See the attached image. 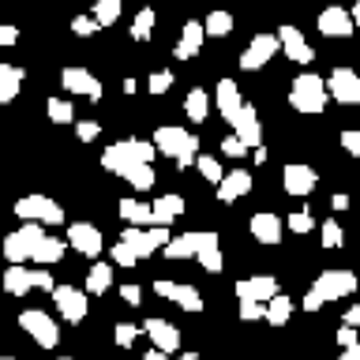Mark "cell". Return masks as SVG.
<instances>
[{
  "mask_svg": "<svg viewBox=\"0 0 360 360\" xmlns=\"http://www.w3.org/2000/svg\"><path fill=\"white\" fill-rule=\"evenodd\" d=\"M154 154H158L154 139H120L109 150H101V169L117 173V176H128L139 165H154Z\"/></svg>",
  "mask_w": 360,
  "mask_h": 360,
  "instance_id": "obj_1",
  "label": "cell"
},
{
  "mask_svg": "<svg viewBox=\"0 0 360 360\" xmlns=\"http://www.w3.org/2000/svg\"><path fill=\"white\" fill-rule=\"evenodd\" d=\"M353 289H356V274H353V270H323V274L311 281V289L304 292V311H319L323 304L342 300Z\"/></svg>",
  "mask_w": 360,
  "mask_h": 360,
  "instance_id": "obj_2",
  "label": "cell"
},
{
  "mask_svg": "<svg viewBox=\"0 0 360 360\" xmlns=\"http://www.w3.org/2000/svg\"><path fill=\"white\" fill-rule=\"evenodd\" d=\"M154 146H158V154L173 158L176 169H191L199 158V139L191 131L176 128V124H162V128L154 131Z\"/></svg>",
  "mask_w": 360,
  "mask_h": 360,
  "instance_id": "obj_3",
  "label": "cell"
},
{
  "mask_svg": "<svg viewBox=\"0 0 360 360\" xmlns=\"http://www.w3.org/2000/svg\"><path fill=\"white\" fill-rule=\"evenodd\" d=\"M326 79H319L315 72H304L292 79V86H289V105L304 112V117H315V112H323L326 109Z\"/></svg>",
  "mask_w": 360,
  "mask_h": 360,
  "instance_id": "obj_4",
  "label": "cell"
},
{
  "mask_svg": "<svg viewBox=\"0 0 360 360\" xmlns=\"http://www.w3.org/2000/svg\"><path fill=\"white\" fill-rule=\"evenodd\" d=\"M30 289L53 292V289H56V281H53L49 270H27L22 263H15V266H8V270H4V292H8V297H27Z\"/></svg>",
  "mask_w": 360,
  "mask_h": 360,
  "instance_id": "obj_5",
  "label": "cell"
},
{
  "mask_svg": "<svg viewBox=\"0 0 360 360\" xmlns=\"http://www.w3.org/2000/svg\"><path fill=\"white\" fill-rule=\"evenodd\" d=\"M41 236H45V233H41V221H27L22 229L8 233V236H4V259H8V266L34 259V248L41 244Z\"/></svg>",
  "mask_w": 360,
  "mask_h": 360,
  "instance_id": "obj_6",
  "label": "cell"
},
{
  "mask_svg": "<svg viewBox=\"0 0 360 360\" xmlns=\"http://www.w3.org/2000/svg\"><path fill=\"white\" fill-rule=\"evenodd\" d=\"M15 214L22 221H41V225H60L64 221V207L49 195H22L15 202Z\"/></svg>",
  "mask_w": 360,
  "mask_h": 360,
  "instance_id": "obj_7",
  "label": "cell"
},
{
  "mask_svg": "<svg viewBox=\"0 0 360 360\" xmlns=\"http://www.w3.org/2000/svg\"><path fill=\"white\" fill-rule=\"evenodd\" d=\"M53 304H56V311H60L64 323H83L86 311H90V292L75 289V285H56L53 289Z\"/></svg>",
  "mask_w": 360,
  "mask_h": 360,
  "instance_id": "obj_8",
  "label": "cell"
},
{
  "mask_svg": "<svg viewBox=\"0 0 360 360\" xmlns=\"http://www.w3.org/2000/svg\"><path fill=\"white\" fill-rule=\"evenodd\" d=\"M278 53H281L278 34H255V38L248 41V49L240 53V72H259V68H266Z\"/></svg>",
  "mask_w": 360,
  "mask_h": 360,
  "instance_id": "obj_9",
  "label": "cell"
},
{
  "mask_svg": "<svg viewBox=\"0 0 360 360\" xmlns=\"http://www.w3.org/2000/svg\"><path fill=\"white\" fill-rule=\"evenodd\" d=\"M19 326H22V330H27L41 349H56V342H60V326L53 323V315H45V311H38V308L22 311V315H19Z\"/></svg>",
  "mask_w": 360,
  "mask_h": 360,
  "instance_id": "obj_10",
  "label": "cell"
},
{
  "mask_svg": "<svg viewBox=\"0 0 360 360\" xmlns=\"http://www.w3.org/2000/svg\"><path fill=\"white\" fill-rule=\"evenodd\" d=\"M326 90L338 105H360V75L353 68H334L330 79H326Z\"/></svg>",
  "mask_w": 360,
  "mask_h": 360,
  "instance_id": "obj_11",
  "label": "cell"
},
{
  "mask_svg": "<svg viewBox=\"0 0 360 360\" xmlns=\"http://www.w3.org/2000/svg\"><path fill=\"white\" fill-rule=\"evenodd\" d=\"M281 188L289 191V195H311L315 188H319V173H315L311 165L304 162H289L285 169H281Z\"/></svg>",
  "mask_w": 360,
  "mask_h": 360,
  "instance_id": "obj_12",
  "label": "cell"
},
{
  "mask_svg": "<svg viewBox=\"0 0 360 360\" xmlns=\"http://www.w3.org/2000/svg\"><path fill=\"white\" fill-rule=\"evenodd\" d=\"M278 278L270 274H252V278H240L236 281V300H259V304H270L278 297Z\"/></svg>",
  "mask_w": 360,
  "mask_h": 360,
  "instance_id": "obj_13",
  "label": "cell"
},
{
  "mask_svg": "<svg viewBox=\"0 0 360 360\" xmlns=\"http://www.w3.org/2000/svg\"><path fill=\"white\" fill-rule=\"evenodd\" d=\"M278 41H281V53L289 56V60H297L300 68H308L311 60H315V49L308 45V38H304V34L297 30V27H278Z\"/></svg>",
  "mask_w": 360,
  "mask_h": 360,
  "instance_id": "obj_14",
  "label": "cell"
},
{
  "mask_svg": "<svg viewBox=\"0 0 360 360\" xmlns=\"http://www.w3.org/2000/svg\"><path fill=\"white\" fill-rule=\"evenodd\" d=\"M60 86L72 90V94H83L90 101H101V79L90 75L86 68H64V72H60Z\"/></svg>",
  "mask_w": 360,
  "mask_h": 360,
  "instance_id": "obj_15",
  "label": "cell"
},
{
  "mask_svg": "<svg viewBox=\"0 0 360 360\" xmlns=\"http://www.w3.org/2000/svg\"><path fill=\"white\" fill-rule=\"evenodd\" d=\"M353 30H356L353 11H345V8H338V4L319 11V34H323V38H349Z\"/></svg>",
  "mask_w": 360,
  "mask_h": 360,
  "instance_id": "obj_16",
  "label": "cell"
},
{
  "mask_svg": "<svg viewBox=\"0 0 360 360\" xmlns=\"http://www.w3.org/2000/svg\"><path fill=\"white\" fill-rule=\"evenodd\" d=\"M214 105H218V117L225 124H233L236 117H240V109L248 105V101L240 98V86H236L233 79H221L218 90H214Z\"/></svg>",
  "mask_w": 360,
  "mask_h": 360,
  "instance_id": "obj_17",
  "label": "cell"
},
{
  "mask_svg": "<svg viewBox=\"0 0 360 360\" xmlns=\"http://www.w3.org/2000/svg\"><path fill=\"white\" fill-rule=\"evenodd\" d=\"M154 292H158V297H165V300H173L176 308H184V311H202V297H199V289H195V285H176V281H154Z\"/></svg>",
  "mask_w": 360,
  "mask_h": 360,
  "instance_id": "obj_18",
  "label": "cell"
},
{
  "mask_svg": "<svg viewBox=\"0 0 360 360\" xmlns=\"http://www.w3.org/2000/svg\"><path fill=\"white\" fill-rule=\"evenodd\" d=\"M248 229H252V236L259 244H281V233H285V225H281V218L274 210H259V214H252V221H248Z\"/></svg>",
  "mask_w": 360,
  "mask_h": 360,
  "instance_id": "obj_19",
  "label": "cell"
},
{
  "mask_svg": "<svg viewBox=\"0 0 360 360\" xmlns=\"http://www.w3.org/2000/svg\"><path fill=\"white\" fill-rule=\"evenodd\" d=\"M68 244H72L79 255H86V259L101 255V233H98L90 221H75V225H68Z\"/></svg>",
  "mask_w": 360,
  "mask_h": 360,
  "instance_id": "obj_20",
  "label": "cell"
},
{
  "mask_svg": "<svg viewBox=\"0 0 360 360\" xmlns=\"http://www.w3.org/2000/svg\"><path fill=\"white\" fill-rule=\"evenodd\" d=\"M202 41H207V27H202L199 19H188L184 30H180V38H176V45H173V56L176 60H191V56H199Z\"/></svg>",
  "mask_w": 360,
  "mask_h": 360,
  "instance_id": "obj_21",
  "label": "cell"
},
{
  "mask_svg": "<svg viewBox=\"0 0 360 360\" xmlns=\"http://www.w3.org/2000/svg\"><path fill=\"white\" fill-rule=\"evenodd\" d=\"M143 334L150 338V345L162 349V353H176V349H180V330L169 319H146Z\"/></svg>",
  "mask_w": 360,
  "mask_h": 360,
  "instance_id": "obj_22",
  "label": "cell"
},
{
  "mask_svg": "<svg viewBox=\"0 0 360 360\" xmlns=\"http://www.w3.org/2000/svg\"><path fill=\"white\" fill-rule=\"evenodd\" d=\"M233 135L248 146V150H255V146L263 143V124H259L255 105H244V109H240V117L233 120Z\"/></svg>",
  "mask_w": 360,
  "mask_h": 360,
  "instance_id": "obj_23",
  "label": "cell"
},
{
  "mask_svg": "<svg viewBox=\"0 0 360 360\" xmlns=\"http://www.w3.org/2000/svg\"><path fill=\"white\" fill-rule=\"evenodd\" d=\"M199 266L207 270V274H221L225 270V255H221V240H218V233H199Z\"/></svg>",
  "mask_w": 360,
  "mask_h": 360,
  "instance_id": "obj_24",
  "label": "cell"
},
{
  "mask_svg": "<svg viewBox=\"0 0 360 360\" xmlns=\"http://www.w3.org/2000/svg\"><path fill=\"white\" fill-rule=\"evenodd\" d=\"M255 184L252 173H244V169H233V173H225V180L218 184V202H236L240 195H248Z\"/></svg>",
  "mask_w": 360,
  "mask_h": 360,
  "instance_id": "obj_25",
  "label": "cell"
},
{
  "mask_svg": "<svg viewBox=\"0 0 360 360\" xmlns=\"http://www.w3.org/2000/svg\"><path fill=\"white\" fill-rule=\"evenodd\" d=\"M68 252V240H60V236H41V244L34 248V259L30 263H38V266H53V263H60Z\"/></svg>",
  "mask_w": 360,
  "mask_h": 360,
  "instance_id": "obj_26",
  "label": "cell"
},
{
  "mask_svg": "<svg viewBox=\"0 0 360 360\" xmlns=\"http://www.w3.org/2000/svg\"><path fill=\"white\" fill-rule=\"evenodd\" d=\"M195 252H199V233H180L165 244V259H173V263H180V259H195Z\"/></svg>",
  "mask_w": 360,
  "mask_h": 360,
  "instance_id": "obj_27",
  "label": "cell"
},
{
  "mask_svg": "<svg viewBox=\"0 0 360 360\" xmlns=\"http://www.w3.org/2000/svg\"><path fill=\"white\" fill-rule=\"evenodd\" d=\"M19 90H22V68L15 64H0V101H15L19 98Z\"/></svg>",
  "mask_w": 360,
  "mask_h": 360,
  "instance_id": "obj_28",
  "label": "cell"
},
{
  "mask_svg": "<svg viewBox=\"0 0 360 360\" xmlns=\"http://www.w3.org/2000/svg\"><path fill=\"white\" fill-rule=\"evenodd\" d=\"M120 218L128 221V225H150V218H154V207H146V202H139V199H120Z\"/></svg>",
  "mask_w": 360,
  "mask_h": 360,
  "instance_id": "obj_29",
  "label": "cell"
},
{
  "mask_svg": "<svg viewBox=\"0 0 360 360\" xmlns=\"http://www.w3.org/2000/svg\"><path fill=\"white\" fill-rule=\"evenodd\" d=\"M184 214V199L180 195H162L154 202V218H150V225H169L173 218H180Z\"/></svg>",
  "mask_w": 360,
  "mask_h": 360,
  "instance_id": "obj_30",
  "label": "cell"
},
{
  "mask_svg": "<svg viewBox=\"0 0 360 360\" xmlns=\"http://www.w3.org/2000/svg\"><path fill=\"white\" fill-rule=\"evenodd\" d=\"M112 289V266L109 263H94L86 270V292L90 297H101V292Z\"/></svg>",
  "mask_w": 360,
  "mask_h": 360,
  "instance_id": "obj_31",
  "label": "cell"
},
{
  "mask_svg": "<svg viewBox=\"0 0 360 360\" xmlns=\"http://www.w3.org/2000/svg\"><path fill=\"white\" fill-rule=\"evenodd\" d=\"M184 112H188V120H207V112H210V98H207V90L202 86H191L188 90V98H184Z\"/></svg>",
  "mask_w": 360,
  "mask_h": 360,
  "instance_id": "obj_32",
  "label": "cell"
},
{
  "mask_svg": "<svg viewBox=\"0 0 360 360\" xmlns=\"http://www.w3.org/2000/svg\"><path fill=\"white\" fill-rule=\"evenodd\" d=\"M289 319H292V300L285 297V292H278V297L266 304V323L270 326H285Z\"/></svg>",
  "mask_w": 360,
  "mask_h": 360,
  "instance_id": "obj_33",
  "label": "cell"
},
{
  "mask_svg": "<svg viewBox=\"0 0 360 360\" xmlns=\"http://www.w3.org/2000/svg\"><path fill=\"white\" fill-rule=\"evenodd\" d=\"M45 112H49L53 124H75V105L68 98H49L45 101Z\"/></svg>",
  "mask_w": 360,
  "mask_h": 360,
  "instance_id": "obj_34",
  "label": "cell"
},
{
  "mask_svg": "<svg viewBox=\"0 0 360 360\" xmlns=\"http://www.w3.org/2000/svg\"><path fill=\"white\" fill-rule=\"evenodd\" d=\"M154 22H158L154 8H143L139 15L131 19V41H150V30H154Z\"/></svg>",
  "mask_w": 360,
  "mask_h": 360,
  "instance_id": "obj_35",
  "label": "cell"
},
{
  "mask_svg": "<svg viewBox=\"0 0 360 360\" xmlns=\"http://www.w3.org/2000/svg\"><path fill=\"white\" fill-rule=\"evenodd\" d=\"M202 27H207L210 38H229V30H233V15H229V11H210V15L202 19Z\"/></svg>",
  "mask_w": 360,
  "mask_h": 360,
  "instance_id": "obj_36",
  "label": "cell"
},
{
  "mask_svg": "<svg viewBox=\"0 0 360 360\" xmlns=\"http://www.w3.org/2000/svg\"><path fill=\"white\" fill-rule=\"evenodd\" d=\"M120 11H124V0H98V4H94V19L101 22V27H112V22L120 19Z\"/></svg>",
  "mask_w": 360,
  "mask_h": 360,
  "instance_id": "obj_37",
  "label": "cell"
},
{
  "mask_svg": "<svg viewBox=\"0 0 360 360\" xmlns=\"http://www.w3.org/2000/svg\"><path fill=\"white\" fill-rule=\"evenodd\" d=\"M124 180H128L135 191H150V188L158 184V173H154V165H139V169H131Z\"/></svg>",
  "mask_w": 360,
  "mask_h": 360,
  "instance_id": "obj_38",
  "label": "cell"
},
{
  "mask_svg": "<svg viewBox=\"0 0 360 360\" xmlns=\"http://www.w3.org/2000/svg\"><path fill=\"white\" fill-rule=\"evenodd\" d=\"M195 169H199V173L210 180L214 188H218L221 180H225V173H221V162H218V158H210V154H199V158H195Z\"/></svg>",
  "mask_w": 360,
  "mask_h": 360,
  "instance_id": "obj_39",
  "label": "cell"
},
{
  "mask_svg": "<svg viewBox=\"0 0 360 360\" xmlns=\"http://www.w3.org/2000/svg\"><path fill=\"white\" fill-rule=\"evenodd\" d=\"M319 236H323V248H342L345 244V233H342V225H338L334 218H326L319 225Z\"/></svg>",
  "mask_w": 360,
  "mask_h": 360,
  "instance_id": "obj_40",
  "label": "cell"
},
{
  "mask_svg": "<svg viewBox=\"0 0 360 360\" xmlns=\"http://www.w3.org/2000/svg\"><path fill=\"white\" fill-rule=\"evenodd\" d=\"M98 30H101V22L94 15H75L72 19V34H75V38H90V34H98Z\"/></svg>",
  "mask_w": 360,
  "mask_h": 360,
  "instance_id": "obj_41",
  "label": "cell"
},
{
  "mask_svg": "<svg viewBox=\"0 0 360 360\" xmlns=\"http://www.w3.org/2000/svg\"><path fill=\"white\" fill-rule=\"evenodd\" d=\"M173 86V72H150V79H146V90H150V94H165V90Z\"/></svg>",
  "mask_w": 360,
  "mask_h": 360,
  "instance_id": "obj_42",
  "label": "cell"
},
{
  "mask_svg": "<svg viewBox=\"0 0 360 360\" xmlns=\"http://www.w3.org/2000/svg\"><path fill=\"white\" fill-rule=\"evenodd\" d=\"M240 319H244V323L266 319V304H259V300H240Z\"/></svg>",
  "mask_w": 360,
  "mask_h": 360,
  "instance_id": "obj_43",
  "label": "cell"
},
{
  "mask_svg": "<svg viewBox=\"0 0 360 360\" xmlns=\"http://www.w3.org/2000/svg\"><path fill=\"white\" fill-rule=\"evenodd\" d=\"M139 334H143L139 326H131V323H117V334H112V338H117V345H120V349H131Z\"/></svg>",
  "mask_w": 360,
  "mask_h": 360,
  "instance_id": "obj_44",
  "label": "cell"
},
{
  "mask_svg": "<svg viewBox=\"0 0 360 360\" xmlns=\"http://www.w3.org/2000/svg\"><path fill=\"white\" fill-rule=\"evenodd\" d=\"M289 229L304 236V233H311V229H315V218H311L308 210H297V214H289Z\"/></svg>",
  "mask_w": 360,
  "mask_h": 360,
  "instance_id": "obj_45",
  "label": "cell"
},
{
  "mask_svg": "<svg viewBox=\"0 0 360 360\" xmlns=\"http://www.w3.org/2000/svg\"><path fill=\"white\" fill-rule=\"evenodd\" d=\"M75 135H79V143H94L98 135H101V124H94V120H75Z\"/></svg>",
  "mask_w": 360,
  "mask_h": 360,
  "instance_id": "obj_46",
  "label": "cell"
},
{
  "mask_svg": "<svg viewBox=\"0 0 360 360\" xmlns=\"http://www.w3.org/2000/svg\"><path fill=\"white\" fill-rule=\"evenodd\" d=\"M112 263H120V266H135V263H139V255H135L131 252V244H117V248H112Z\"/></svg>",
  "mask_w": 360,
  "mask_h": 360,
  "instance_id": "obj_47",
  "label": "cell"
},
{
  "mask_svg": "<svg viewBox=\"0 0 360 360\" xmlns=\"http://www.w3.org/2000/svg\"><path fill=\"white\" fill-rule=\"evenodd\" d=\"M356 342H360V330H356V326H349V323H342V330H338V345L349 349V345H356Z\"/></svg>",
  "mask_w": 360,
  "mask_h": 360,
  "instance_id": "obj_48",
  "label": "cell"
},
{
  "mask_svg": "<svg viewBox=\"0 0 360 360\" xmlns=\"http://www.w3.org/2000/svg\"><path fill=\"white\" fill-rule=\"evenodd\" d=\"M221 154H225V158H244V154H248V146L236 139V135H229V139L221 143Z\"/></svg>",
  "mask_w": 360,
  "mask_h": 360,
  "instance_id": "obj_49",
  "label": "cell"
},
{
  "mask_svg": "<svg viewBox=\"0 0 360 360\" xmlns=\"http://www.w3.org/2000/svg\"><path fill=\"white\" fill-rule=\"evenodd\" d=\"M342 150H349L353 158H360V131H353V128L342 131Z\"/></svg>",
  "mask_w": 360,
  "mask_h": 360,
  "instance_id": "obj_50",
  "label": "cell"
},
{
  "mask_svg": "<svg viewBox=\"0 0 360 360\" xmlns=\"http://www.w3.org/2000/svg\"><path fill=\"white\" fill-rule=\"evenodd\" d=\"M120 297H124V304H131V308H135V304L143 300V289L139 285H120Z\"/></svg>",
  "mask_w": 360,
  "mask_h": 360,
  "instance_id": "obj_51",
  "label": "cell"
},
{
  "mask_svg": "<svg viewBox=\"0 0 360 360\" xmlns=\"http://www.w3.org/2000/svg\"><path fill=\"white\" fill-rule=\"evenodd\" d=\"M19 41V30L15 27H0V45H15Z\"/></svg>",
  "mask_w": 360,
  "mask_h": 360,
  "instance_id": "obj_52",
  "label": "cell"
},
{
  "mask_svg": "<svg viewBox=\"0 0 360 360\" xmlns=\"http://www.w3.org/2000/svg\"><path fill=\"white\" fill-rule=\"evenodd\" d=\"M345 323H349V326H360V304H353V308L345 311Z\"/></svg>",
  "mask_w": 360,
  "mask_h": 360,
  "instance_id": "obj_53",
  "label": "cell"
},
{
  "mask_svg": "<svg viewBox=\"0 0 360 360\" xmlns=\"http://www.w3.org/2000/svg\"><path fill=\"white\" fill-rule=\"evenodd\" d=\"M338 360H360V342L349 345V349H342V356H338Z\"/></svg>",
  "mask_w": 360,
  "mask_h": 360,
  "instance_id": "obj_54",
  "label": "cell"
},
{
  "mask_svg": "<svg viewBox=\"0 0 360 360\" xmlns=\"http://www.w3.org/2000/svg\"><path fill=\"white\" fill-rule=\"evenodd\" d=\"M143 360H169V353H162V349H146V353H143Z\"/></svg>",
  "mask_w": 360,
  "mask_h": 360,
  "instance_id": "obj_55",
  "label": "cell"
},
{
  "mask_svg": "<svg viewBox=\"0 0 360 360\" xmlns=\"http://www.w3.org/2000/svg\"><path fill=\"white\" fill-rule=\"evenodd\" d=\"M349 207V195H345V191H338V195H334V210H345Z\"/></svg>",
  "mask_w": 360,
  "mask_h": 360,
  "instance_id": "obj_56",
  "label": "cell"
},
{
  "mask_svg": "<svg viewBox=\"0 0 360 360\" xmlns=\"http://www.w3.org/2000/svg\"><path fill=\"white\" fill-rule=\"evenodd\" d=\"M353 22H356V30H360V0L353 4Z\"/></svg>",
  "mask_w": 360,
  "mask_h": 360,
  "instance_id": "obj_57",
  "label": "cell"
},
{
  "mask_svg": "<svg viewBox=\"0 0 360 360\" xmlns=\"http://www.w3.org/2000/svg\"><path fill=\"white\" fill-rule=\"evenodd\" d=\"M180 360H199V353H184V356H180Z\"/></svg>",
  "mask_w": 360,
  "mask_h": 360,
  "instance_id": "obj_58",
  "label": "cell"
},
{
  "mask_svg": "<svg viewBox=\"0 0 360 360\" xmlns=\"http://www.w3.org/2000/svg\"><path fill=\"white\" fill-rule=\"evenodd\" d=\"M0 360H15V356H0Z\"/></svg>",
  "mask_w": 360,
  "mask_h": 360,
  "instance_id": "obj_59",
  "label": "cell"
},
{
  "mask_svg": "<svg viewBox=\"0 0 360 360\" xmlns=\"http://www.w3.org/2000/svg\"><path fill=\"white\" fill-rule=\"evenodd\" d=\"M60 360H72V356H60Z\"/></svg>",
  "mask_w": 360,
  "mask_h": 360,
  "instance_id": "obj_60",
  "label": "cell"
}]
</instances>
